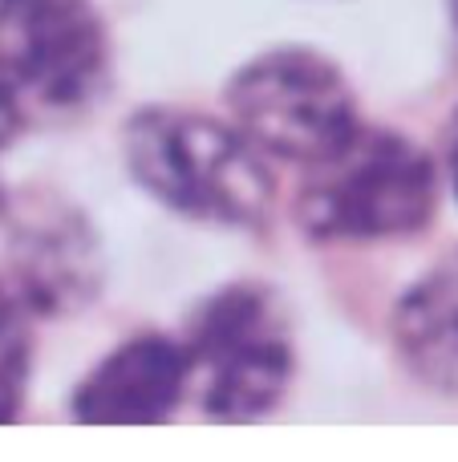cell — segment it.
I'll use <instances>...</instances> for the list:
<instances>
[{
    "instance_id": "obj_4",
    "label": "cell",
    "mask_w": 458,
    "mask_h": 462,
    "mask_svg": "<svg viewBox=\"0 0 458 462\" xmlns=\"http://www.w3.org/2000/svg\"><path fill=\"white\" fill-rule=\"evenodd\" d=\"M232 122L260 154L297 167L329 159L362 130L345 73L313 49H272L227 86Z\"/></svg>"
},
{
    "instance_id": "obj_9",
    "label": "cell",
    "mask_w": 458,
    "mask_h": 462,
    "mask_svg": "<svg viewBox=\"0 0 458 462\" xmlns=\"http://www.w3.org/2000/svg\"><path fill=\"white\" fill-rule=\"evenodd\" d=\"M446 167H451V183H454V195H458V110L451 118V130H446Z\"/></svg>"
},
{
    "instance_id": "obj_6",
    "label": "cell",
    "mask_w": 458,
    "mask_h": 462,
    "mask_svg": "<svg viewBox=\"0 0 458 462\" xmlns=\"http://www.w3.org/2000/svg\"><path fill=\"white\" fill-rule=\"evenodd\" d=\"M191 390L187 349L170 337H134L102 357L73 393V418L86 426H154L175 414Z\"/></svg>"
},
{
    "instance_id": "obj_7",
    "label": "cell",
    "mask_w": 458,
    "mask_h": 462,
    "mask_svg": "<svg viewBox=\"0 0 458 462\" xmlns=\"http://www.w3.org/2000/svg\"><path fill=\"white\" fill-rule=\"evenodd\" d=\"M394 345L422 385L458 398V252L443 255L394 312Z\"/></svg>"
},
{
    "instance_id": "obj_5",
    "label": "cell",
    "mask_w": 458,
    "mask_h": 462,
    "mask_svg": "<svg viewBox=\"0 0 458 462\" xmlns=\"http://www.w3.org/2000/svg\"><path fill=\"white\" fill-rule=\"evenodd\" d=\"M110 78L94 0H0V89L21 110H86Z\"/></svg>"
},
{
    "instance_id": "obj_2",
    "label": "cell",
    "mask_w": 458,
    "mask_h": 462,
    "mask_svg": "<svg viewBox=\"0 0 458 462\" xmlns=\"http://www.w3.org/2000/svg\"><path fill=\"white\" fill-rule=\"evenodd\" d=\"M438 211L435 159L398 130L362 126L329 159L305 167L297 219L325 244L410 239Z\"/></svg>"
},
{
    "instance_id": "obj_8",
    "label": "cell",
    "mask_w": 458,
    "mask_h": 462,
    "mask_svg": "<svg viewBox=\"0 0 458 462\" xmlns=\"http://www.w3.org/2000/svg\"><path fill=\"white\" fill-rule=\"evenodd\" d=\"M29 382V337L16 317V304L0 292V422H13Z\"/></svg>"
},
{
    "instance_id": "obj_1",
    "label": "cell",
    "mask_w": 458,
    "mask_h": 462,
    "mask_svg": "<svg viewBox=\"0 0 458 462\" xmlns=\"http://www.w3.org/2000/svg\"><path fill=\"white\" fill-rule=\"evenodd\" d=\"M126 162L154 199L191 219L252 227L272 211L276 183L268 162L235 122L151 106L126 122Z\"/></svg>"
},
{
    "instance_id": "obj_3",
    "label": "cell",
    "mask_w": 458,
    "mask_h": 462,
    "mask_svg": "<svg viewBox=\"0 0 458 462\" xmlns=\"http://www.w3.org/2000/svg\"><path fill=\"white\" fill-rule=\"evenodd\" d=\"M191 390L215 422H256L272 414L297 369L292 325L264 284H232L191 320Z\"/></svg>"
},
{
    "instance_id": "obj_10",
    "label": "cell",
    "mask_w": 458,
    "mask_h": 462,
    "mask_svg": "<svg viewBox=\"0 0 458 462\" xmlns=\"http://www.w3.org/2000/svg\"><path fill=\"white\" fill-rule=\"evenodd\" d=\"M451 5H454V8H451V13H454V29H458V0H451Z\"/></svg>"
}]
</instances>
